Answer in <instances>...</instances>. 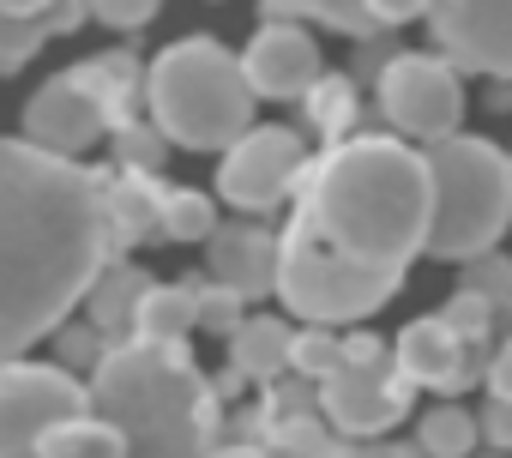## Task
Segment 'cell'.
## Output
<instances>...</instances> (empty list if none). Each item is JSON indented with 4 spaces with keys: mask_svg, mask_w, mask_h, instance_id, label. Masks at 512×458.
Returning <instances> with one entry per match:
<instances>
[{
    "mask_svg": "<svg viewBox=\"0 0 512 458\" xmlns=\"http://www.w3.org/2000/svg\"><path fill=\"white\" fill-rule=\"evenodd\" d=\"M121 254L115 187L73 151L37 139L0 145V344L25 356L61 332Z\"/></svg>",
    "mask_w": 512,
    "mask_h": 458,
    "instance_id": "obj_1",
    "label": "cell"
},
{
    "mask_svg": "<svg viewBox=\"0 0 512 458\" xmlns=\"http://www.w3.org/2000/svg\"><path fill=\"white\" fill-rule=\"evenodd\" d=\"M434 169V229H428V254L434 260H476L488 254L506 223H512V157L488 139L446 133L428 145Z\"/></svg>",
    "mask_w": 512,
    "mask_h": 458,
    "instance_id": "obj_5",
    "label": "cell"
},
{
    "mask_svg": "<svg viewBox=\"0 0 512 458\" xmlns=\"http://www.w3.org/2000/svg\"><path fill=\"white\" fill-rule=\"evenodd\" d=\"M91 410L109 416L133 452H211L217 392L181 338H115L91 368Z\"/></svg>",
    "mask_w": 512,
    "mask_h": 458,
    "instance_id": "obj_3",
    "label": "cell"
},
{
    "mask_svg": "<svg viewBox=\"0 0 512 458\" xmlns=\"http://www.w3.org/2000/svg\"><path fill=\"white\" fill-rule=\"evenodd\" d=\"M308 145H302V133H290V127H247L229 151H223V163H217V193H223V205H235V211H272L290 187H302L308 181Z\"/></svg>",
    "mask_w": 512,
    "mask_h": 458,
    "instance_id": "obj_10",
    "label": "cell"
},
{
    "mask_svg": "<svg viewBox=\"0 0 512 458\" xmlns=\"http://www.w3.org/2000/svg\"><path fill=\"white\" fill-rule=\"evenodd\" d=\"M247 302H253L247 290L217 284V290H205V296H199V326H205V332H217V338H229V332L247 320Z\"/></svg>",
    "mask_w": 512,
    "mask_h": 458,
    "instance_id": "obj_27",
    "label": "cell"
},
{
    "mask_svg": "<svg viewBox=\"0 0 512 458\" xmlns=\"http://www.w3.org/2000/svg\"><path fill=\"white\" fill-rule=\"evenodd\" d=\"M247 79L260 97L272 103H308V91L326 79V61H320V43L296 25V19H266L260 37L247 43Z\"/></svg>",
    "mask_w": 512,
    "mask_h": 458,
    "instance_id": "obj_12",
    "label": "cell"
},
{
    "mask_svg": "<svg viewBox=\"0 0 512 458\" xmlns=\"http://www.w3.org/2000/svg\"><path fill=\"white\" fill-rule=\"evenodd\" d=\"M404 284L398 266H368L338 254L314 217L296 205L290 229H284V266H278V296L296 320H320V326H344V320H368L374 308H386V296Z\"/></svg>",
    "mask_w": 512,
    "mask_h": 458,
    "instance_id": "obj_6",
    "label": "cell"
},
{
    "mask_svg": "<svg viewBox=\"0 0 512 458\" xmlns=\"http://www.w3.org/2000/svg\"><path fill=\"white\" fill-rule=\"evenodd\" d=\"M163 205V242H211V229H217V205L193 187H163L157 193Z\"/></svg>",
    "mask_w": 512,
    "mask_h": 458,
    "instance_id": "obj_22",
    "label": "cell"
},
{
    "mask_svg": "<svg viewBox=\"0 0 512 458\" xmlns=\"http://www.w3.org/2000/svg\"><path fill=\"white\" fill-rule=\"evenodd\" d=\"M488 392H500V398H512V338L494 350V362H488Z\"/></svg>",
    "mask_w": 512,
    "mask_h": 458,
    "instance_id": "obj_33",
    "label": "cell"
},
{
    "mask_svg": "<svg viewBox=\"0 0 512 458\" xmlns=\"http://www.w3.org/2000/svg\"><path fill=\"white\" fill-rule=\"evenodd\" d=\"M73 73L103 97L109 127L139 121V115H133V103H139V91H145V73H139V61H133V55H97V61H85V67H73Z\"/></svg>",
    "mask_w": 512,
    "mask_h": 458,
    "instance_id": "obj_19",
    "label": "cell"
},
{
    "mask_svg": "<svg viewBox=\"0 0 512 458\" xmlns=\"http://www.w3.org/2000/svg\"><path fill=\"white\" fill-rule=\"evenodd\" d=\"M482 440V422L464 410V404H434L416 428V446L422 452H440V458H458V452H476Z\"/></svg>",
    "mask_w": 512,
    "mask_h": 458,
    "instance_id": "obj_23",
    "label": "cell"
},
{
    "mask_svg": "<svg viewBox=\"0 0 512 458\" xmlns=\"http://www.w3.org/2000/svg\"><path fill=\"white\" fill-rule=\"evenodd\" d=\"M302 211L314 217V229L338 254L404 272L416 254H428V229H434L428 151H410L380 133L338 139L308 169Z\"/></svg>",
    "mask_w": 512,
    "mask_h": 458,
    "instance_id": "obj_2",
    "label": "cell"
},
{
    "mask_svg": "<svg viewBox=\"0 0 512 458\" xmlns=\"http://www.w3.org/2000/svg\"><path fill=\"white\" fill-rule=\"evenodd\" d=\"M482 440H488V452H512V398L488 392V404H482Z\"/></svg>",
    "mask_w": 512,
    "mask_h": 458,
    "instance_id": "obj_31",
    "label": "cell"
},
{
    "mask_svg": "<svg viewBox=\"0 0 512 458\" xmlns=\"http://www.w3.org/2000/svg\"><path fill=\"white\" fill-rule=\"evenodd\" d=\"M199 284H151L139 302V338H187L199 326Z\"/></svg>",
    "mask_w": 512,
    "mask_h": 458,
    "instance_id": "obj_20",
    "label": "cell"
},
{
    "mask_svg": "<svg viewBox=\"0 0 512 458\" xmlns=\"http://www.w3.org/2000/svg\"><path fill=\"white\" fill-rule=\"evenodd\" d=\"M410 374H386V344L356 332L344 338V362L320 380V410L338 422V434H386L410 416Z\"/></svg>",
    "mask_w": 512,
    "mask_h": 458,
    "instance_id": "obj_7",
    "label": "cell"
},
{
    "mask_svg": "<svg viewBox=\"0 0 512 458\" xmlns=\"http://www.w3.org/2000/svg\"><path fill=\"white\" fill-rule=\"evenodd\" d=\"M145 103L151 121L187 145V151H229L253 127V91L247 61L229 55L217 37H181L145 67Z\"/></svg>",
    "mask_w": 512,
    "mask_h": 458,
    "instance_id": "obj_4",
    "label": "cell"
},
{
    "mask_svg": "<svg viewBox=\"0 0 512 458\" xmlns=\"http://www.w3.org/2000/svg\"><path fill=\"white\" fill-rule=\"evenodd\" d=\"M85 410H91V392L67 368L7 356V374H0V452H7V458L37 452L49 428L73 422Z\"/></svg>",
    "mask_w": 512,
    "mask_h": 458,
    "instance_id": "obj_9",
    "label": "cell"
},
{
    "mask_svg": "<svg viewBox=\"0 0 512 458\" xmlns=\"http://www.w3.org/2000/svg\"><path fill=\"white\" fill-rule=\"evenodd\" d=\"M163 0H91V13L109 25V31H145L157 19Z\"/></svg>",
    "mask_w": 512,
    "mask_h": 458,
    "instance_id": "obj_30",
    "label": "cell"
},
{
    "mask_svg": "<svg viewBox=\"0 0 512 458\" xmlns=\"http://www.w3.org/2000/svg\"><path fill=\"white\" fill-rule=\"evenodd\" d=\"M109 332L97 326V320H85V326H61V356H67V368H97L103 356H109Z\"/></svg>",
    "mask_w": 512,
    "mask_h": 458,
    "instance_id": "obj_29",
    "label": "cell"
},
{
    "mask_svg": "<svg viewBox=\"0 0 512 458\" xmlns=\"http://www.w3.org/2000/svg\"><path fill=\"white\" fill-rule=\"evenodd\" d=\"M338 362H344L338 332L320 326V320H308V332H296V368H290V374H314V380H326Z\"/></svg>",
    "mask_w": 512,
    "mask_h": 458,
    "instance_id": "obj_26",
    "label": "cell"
},
{
    "mask_svg": "<svg viewBox=\"0 0 512 458\" xmlns=\"http://www.w3.org/2000/svg\"><path fill=\"white\" fill-rule=\"evenodd\" d=\"M37 452H49V458H73V452H109V458H115V452H133V446H127V434H121L109 416L85 410V416H73V422L49 428Z\"/></svg>",
    "mask_w": 512,
    "mask_h": 458,
    "instance_id": "obj_21",
    "label": "cell"
},
{
    "mask_svg": "<svg viewBox=\"0 0 512 458\" xmlns=\"http://www.w3.org/2000/svg\"><path fill=\"white\" fill-rule=\"evenodd\" d=\"M278 266H284V236H272L266 223H217L211 229V278L247 290L253 302L278 290Z\"/></svg>",
    "mask_w": 512,
    "mask_h": 458,
    "instance_id": "obj_14",
    "label": "cell"
},
{
    "mask_svg": "<svg viewBox=\"0 0 512 458\" xmlns=\"http://www.w3.org/2000/svg\"><path fill=\"white\" fill-rule=\"evenodd\" d=\"M470 272H464V284L470 290H482L488 302H500V308H512V260H500L494 248L488 254H476V260H464Z\"/></svg>",
    "mask_w": 512,
    "mask_h": 458,
    "instance_id": "obj_28",
    "label": "cell"
},
{
    "mask_svg": "<svg viewBox=\"0 0 512 458\" xmlns=\"http://www.w3.org/2000/svg\"><path fill=\"white\" fill-rule=\"evenodd\" d=\"M103 133H115L109 127V109H103V97L79 79V73H61V79H49L37 97H31V109H25V139H37V145H49V151H91Z\"/></svg>",
    "mask_w": 512,
    "mask_h": 458,
    "instance_id": "obj_13",
    "label": "cell"
},
{
    "mask_svg": "<svg viewBox=\"0 0 512 458\" xmlns=\"http://www.w3.org/2000/svg\"><path fill=\"white\" fill-rule=\"evenodd\" d=\"M308 121H314V133H320L326 145H338V139L356 127V85L338 79V73H326V79L308 91Z\"/></svg>",
    "mask_w": 512,
    "mask_h": 458,
    "instance_id": "obj_24",
    "label": "cell"
},
{
    "mask_svg": "<svg viewBox=\"0 0 512 458\" xmlns=\"http://www.w3.org/2000/svg\"><path fill=\"white\" fill-rule=\"evenodd\" d=\"M145 272L139 266H127L121 254L103 266V278L91 284V296H85V308H91V320L109 332V338H133V326H139V302H145Z\"/></svg>",
    "mask_w": 512,
    "mask_h": 458,
    "instance_id": "obj_17",
    "label": "cell"
},
{
    "mask_svg": "<svg viewBox=\"0 0 512 458\" xmlns=\"http://www.w3.org/2000/svg\"><path fill=\"white\" fill-rule=\"evenodd\" d=\"M229 368L241 380H278L284 368H296V332L278 314H247L229 332Z\"/></svg>",
    "mask_w": 512,
    "mask_h": 458,
    "instance_id": "obj_16",
    "label": "cell"
},
{
    "mask_svg": "<svg viewBox=\"0 0 512 458\" xmlns=\"http://www.w3.org/2000/svg\"><path fill=\"white\" fill-rule=\"evenodd\" d=\"M392 362L416 380V386H434V392H452L458 368H464V332L434 314V320H410L392 344Z\"/></svg>",
    "mask_w": 512,
    "mask_h": 458,
    "instance_id": "obj_15",
    "label": "cell"
},
{
    "mask_svg": "<svg viewBox=\"0 0 512 458\" xmlns=\"http://www.w3.org/2000/svg\"><path fill=\"white\" fill-rule=\"evenodd\" d=\"M49 0H0V13H43Z\"/></svg>",
    "mask_w": 512,
    "mask_h": 458,
    "instance_id": "obj_34",
    "label": "cell"
},
{
    "mask_svg": "<svg viewBox=\"0 0 512 458\" xmlns=\"http://www.w3.org/2000/svg\"><path fill=\"white\" fill-rule=\"evenodd\" d=\"M428 31L464 73L512 85V0H428Z\"/></svg>",
    "mask_w": 512,
    "mask_h": 458,
    "instance_id": "obj_11",
    "label": "cell"
},
{
    "mask_svg": "<svg viewBox=\"0 0 512 458\" xmlns=\"http://www.w3.org/2000/svg\"><path fill=\"white\" fill-rule=\"evenodd\" d=\"M374 13H380L386 31H392V25H404V19H428V0H374Z\"/></svg>",
    "mask_w": 512,
    "mask_h": 458,
    "instance_id": "obj_32",
    "label": "cell"
},
{
    "mask_svg": "<svg viewBox=\"0 0 512 458\" xmlns=\"http://www.w3.org/2000/svg\"><path fill=\"white\" fill-rule=\"evenodd\" d=\"M260 13L266 19H314V25H332V31L356 37V43L386 31V19L374 13V0H260Z\"/></svg>",
    "mask_w": 512,
    "mask_h": 458,
    "instance_id": "obj_18",
    "label": "cell"
},
{
    "mask_svg": "<svg viewBox=\"0 0 512 458\" xmlns=\"http://www.w3.org/2000/svg\"><path fill=\"white\" fill-rule=\"evenodd\" d=\"M374 91H380V109H386V121L398 127V133H410V139H446V133H458V121H464V79H458V61L440 49H428V55H392L386 61V73L374 79Z\"/></svg>",
    "mask_w": 512,
    "mask_h": 458,
    "instance_id": "obj_8",
    "label": "cell"
},
{
    "mask_svg": "<svg viewBox=\"0 0 512 458\" xmlns=\"http://www.w3.org/2000/svg\"><path fill=\"white\" fill-rule=\"evenodd\" d=\"M169 133L163 127H145V121H127V127H115V151H121V163L127 169H139V175H157L163 169V157H169Z\"/></svg>",
    "mask_w": 512,
    "mask_h": 458,
    "instance_id": "obj_25",
    "label": "cell"
}]
</instances>
